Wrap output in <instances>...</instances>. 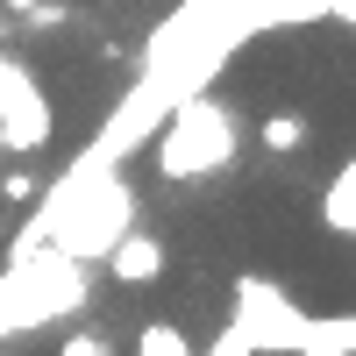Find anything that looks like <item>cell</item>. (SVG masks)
<instances>
[{"mask_svg":"<svg viewBox=\"0 0 356 356\" xmlns=\"http://www.w3.org/2000/svg\"><path fill=\"white\" fill-rule=\"evenodd\" d=\"M235 107H221L214 93H186L171 100V114L157 122V171L193 186V178H214L235 164Z\"/></svg>","mask_w":356,"mask_h":356,"instance_id":"6da1fadb","label":"cell"},{"mask_svg":"<svg viewBox=\"0 0 356 356\" xmlns=\"http://www.w3.org/2000/svg\"><path fill=\"white\" fill-rule=\"evenodd\" d=\"M79 307H86V264L57 257V250H29L0 278V335H36L57 314H79Z\"/></svg>","mask_w":356,"mask_h":356,"instance_id":"7a4b0ae2","label":"cell"},{"mask_svg":"<svg viewBox=\"0 0 356 356\" xmlns=\"http://www.w3.org/2000/svg\"><path fill=\"white\" fill-rule=\"evenodd\" d=\"M57 136V114H50V93L36 79H15L8 93H0V150H15V157H36L43 143Z\"/></svg>","mask_w":356,"mask_h":356,"instance_id":"3957f363","label":"cell"},{"mask_svg":"<svg viewBox=\"0 0 356 356\" xmlns=\"http://www.w3.org/2000/svg\"><path fill=\"white\" fill-rule=\"evenodd\" d=\"M100 264H107V278H114V285L143 292V285H157V278H164V243H157L150 228H129V235H122V243H114Z\"/></svg>","mask_w":356,"mask_h":356,"instance_id":"277c9868","label":"cell"},{"mask_svg":"<svg viewBox=\"0 0 356 356\" xmlns=\"http://www.w3.org/2000/svg\"><path fill=\"white\" fill-rule=\"evenodd\" d=\"M292 356H356V314L349 321H300Z\"/></svg>","mask_w":356,"mask_h":356,"instance_id":"5b68a950","label":"cell"},{"mask_svg":"<svg viewBox=\"0 0 356 356\" xmlns=\"http://www.w3.org/2000/svg\"><path fill=\"white\" fill-rule=\"evenodd\" d=\"M257 143H264V150H271V157H292V150H300V143H307V114H292V107H278V114H264V129H257Z\"/></svg>","mask_w":356,"mask_h":356,"instance_id":"8992f818","label":"cell"},{"mask_svg":"<svg viewBox=\"0 0 356 356\" xmlns=\"http://www.w3.org/2000/svg\"><path fill=\"white\" fill-rule=\"evenodd\" d=\"M136 356H200V349L186 342V328H178V321H150V328L136 335Z\"/></svg>","mask_w":356,"mask_h":356,"instance_id":"52a82bcc","label":"cell"},{"mask_svg":"<svg viewBox=\"0 0 356 356\" xmlns=\"http://www.w3.org/2000/svg\"><path fill=\"white\" fill-rule=\"evenodd\" d=\"M57 356H114V335L107 328H72L65 342H57Z\"/></svg>","mask_w":356,"mask_h":356,"instance_id":"ba28073f","label":"cell"},{"mask_svg":"<svg viewBox=\"0 0 356 356\" xmlns=\"http://www.w3.org/2000/svg\"><path fill=\"white\" fill-rule=\"evenodd\" d=\"M349 200H356V157H349V164L328 178V193H321V221H328L335 207H349Z\"/></svg>","mask_w":356,"mask_h":356,"instance_id":"9c48e42d","label":"cell"},{"mask_svg":"<svg viewBox=\"0 0 356 356\" xmlns=\"http://www.w3.org/2000/svg\"><path fill=\"white\" fill-rule=\"evenodd\" d=\"M0 200L29 207V200H36V178H29V171H8V178H0Z\"/></svg>","mask_w":356,"mask_h":356,"instance_id":"30bf717a","label":"cell"},{"mask_svg":"<svg viewBox=\"0 0 356 356\" xmlns=\"http://www.w3.org/2000/svg\"><path fill=\"white\" fill-rule=\"evenodd\" d=\"M207 356H257V349H250V335H243V328H235V321H228V328H221V342L207 349Z\"/></svg>","mask_w":356,"mask_h":356,"instance_id":"8fae6325","label":"cell"},{"mask_svg":"<svg viewBox=\"0 0 356 356\" xmlns=\"http://www.w3.org/2000/svg\"><path fill=\"white\" fill-rule=\"evenodd\" d=\"M22 72H29V65H22V57H8V50H0V93H8V86H15Z\"/></svg>","mask_w":356,"mask_h":356,"instance_id":"7c38bea8","label":"cell"},{"mask_svg":"<svg viewBox=\"0 0 356 356\" xmlns=\"http://www.w3.org/2000/svg\"><path fill=\"white\" fill-rule=\"evenodd\" d=\"M328 22H342V29H356V0H328Z\"/></svg>","mask_w":356,"mask_h":356,"instance_id":"4fadbf2b","label":"cell"},{"mask_svg":"<svg viewBox=\"0 0 356 356\" xmlns=\"http://www.w3.org/2000/svg\"><path fill=\"white\" fill-rule=\"evenodd\" d=\"M0 8H8V15H36L43 0H0Z\"/></svg>","mask_w":356,"mask_h":356,"instance_id":"5bb4252c","label":"cell"}]
</instances>
